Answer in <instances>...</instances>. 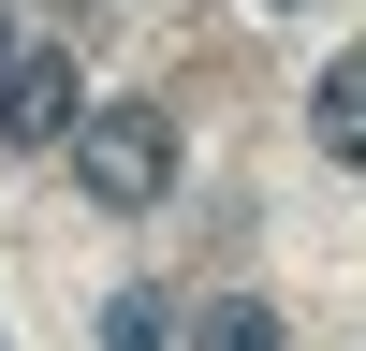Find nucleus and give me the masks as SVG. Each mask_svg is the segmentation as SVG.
I'll return each instance as SVG.
<instances>
[{
	"instance_id": "f257e3e1",
	"label": "nucleus",
	"mask_w": 366,
	"mask_h": 351,
	"mask_svg": "<svg viewBox=\"0 0 366 351\" xmlns=\"http://www.w3.org/2000/svg\"><path fill=\"white\" fill-rule=\"evenodd\" d=\"M74 190L103 205V220H147V205L176 190V117L162 103H88L74 117Z\"/></svg>"
},
{
	"instance_id": "f03ea898",
	"label": "nucleus",
	"mask_w": 366,
	"mask_h": 351,
	"mask_svg": "<svg viewBox=\"0 0 366 351\" xmlns=\"http://www.w3.org/2000/svg\"><path fill=\"white\" fill-rule=\"evenodd\" d=\"M74 58H15L0 73V146H74Z\"/></svg>"
},
{
	"instance_id": "7ed1b4c3",
	"label": "nucleus",
	"mask_w": 366,
	"mask_h": 351,
	"mask_svg": "<svg viewBox=\"0 0 366 351\" xmlns=\"http://www.w3.org/2000/svg\"><path fill=\"white\" fill-rule=\"evenodd\" d=\"M308 132H322V161H352V176H366V44H337V58H322Z\"/></svg>"
},
{
	"instance_id": "20e7f679",
	"label": "nucleus",
	"mask_w": 366,
	"mask_h": 351,
	"mask_svg": "<svg viewBox=\"0 0 366 351\" xmlns=\"http://www.w3.org/2000/svg\"><path fill=\"white\" fill-rule=\"evenodd\" d=\"M191 351H293V337H279L264 292H220V307H191Z\"/></svg>"
},
{
	"instance_id": "39448f33",
	"label": "nucleus",
	"mask_w": 366,
	"mask_h": 351,
	"mask_svg": "<svg viewBox=\"0 0 366 351\" xmlns=\"http://www.w3.org/2000/svg\"><path fill=\"white\" fill-rule=\"evenodd\" d=\"M162 337H176L162 292H103V351H162Z\"/></svg>"
},
{
	"instance_id": "423d86ee",
	"label": "nucleus",
	"mask_w": 366,
	"mask_h": 351,
	"mask_svg": "<svg viewBox=\"0 0 366 351\" xmlns=\"http://www.w3.org/2000/svg\"><path fill=\"white\" fill-rule=\"evenodd\" d=\"M0 73H15V15H0Z\"/></svg>"
},
{
	"instance_id": "0eeeda50",
	"label": "nucleus",
	"mask_w": 366,
	"mask_h": 351,
	"mask_svg": "<svg viewBox=\"0 0 366 351\" xmlns=\"http://www.w3.org/2000/svg\"><path fill=\"white\" fill-rule=\"evenodd\" d=\"M264 15H308V0H264Z\"/></svg>"
}]
</instances>
